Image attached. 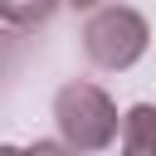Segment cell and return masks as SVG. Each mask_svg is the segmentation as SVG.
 I'll return each instance as SVG.
<instances>
[{
    "mask_svg": "<svg viewBox=\"0 0 156 156\" xmlns=\"http://www.w3.org/2000/svg\"><path fill=\"white\" fill-rule=\"evenodd\" d=\"M54 122L68 151H102L117 136V107L98 83H63L54 93Z\"/></svg>",
    "mask_w": 156,
    "mask_h": 156,
    "instance_id": "6da1fadb",
    "label": "cell"
},
{
    "mask_svg": "<svg viewBox=\"0 0 156 156\" xmlns=\"http://www.w3.org/2000/svg\"><path fill=\"white\" fill-rule=\"evenodd\" d=\"M146 39H151L146 20H141L136 10H127V5H112V10H98V15L88 20V29H83V54H88L98 68L117 73V68H132V63L146 54Z\"/></svg>",
    "mask_w": 156,
    "mask_h": 156,
    "instance_id": "7a4b0ae2",
    "label": "cell"
},
{
    "mask_svg": "<svg viewBox=\"0 0 156 156\" xmlns=\"http://www.w3.org/2000/svg\"><path fill=\"white\" fill-rule=\"evenodd\" d=\"M122 156H156V107L136 102L122 117Z\"/></svg>",
    "mask_w": 156,
    "mask_h": 156,
    "instance_id": "3957f363",
    "label": "cell"
},
{
    "mask_svg": "<svg viewBox=\"0 0 156 156\" xmlns=\"http://www.w3.org/2000/svg\"><path fill=\"white\" fill-rule=\"evenodd\" d=\"M54 10H58V0H0V20L5 24H20V29L44 24Z\"/></svg>",
    "mask_w": 156,
    "mask_h": 156,
    "instance_id": "277c9868",
    "label": "cell"
},
{
    "mask_svg": "<svg viewBox=\"0 0 156 156\" xmlns=\"http://www.w3.org/2000/svg\"><path fill=\"white\" fill-rule=\"evenodd\" d=\"M24 156H78V151H68L58 141H34V146H24Z\"/></svg>",
    "mask_w": 156,
    "mask_h": 156,
    "instance_id": "5b68a950",
    "label": "cell"
},
{
    "mask_svg": "<svg viewBox=\"0 0 156 156\" xmlns=\"http://www.w3.org/2000/svg\"><path fill=\"white\" fill-rule=\"evenodd\" d=\"M73 10H93V5H102V0H68Z\"/></svg>",
    "mask_w": 156,
    "mask_h": 156,
    "instance_id": "8992f818",
    "label": "cell"
},
{
    "mask_svg": "<svg viewBox=\"0 0 156 156\" xmlns=\"http://www.w3.org/2000/svg\"><path fill=\"white\" fill-rule=\"evenodd\" d=\"M0 156H24V146H5L0 141Z\"/></svg>",
    "mask_w": 156,
    "mask_h": 156,
    "instance_id": "52a82bcc",
    "label": "cell"
}]
</instances>
